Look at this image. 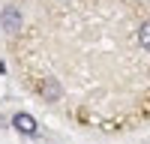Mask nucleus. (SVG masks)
Listing matches in <instances>:
<instances>
[{
	"label": "nucleus",
	"mask_w": 150,
	"mask_h": 144,
	"mask_svg": "<svg viewBox=\"0 0 150 144\" xmlns=\"http://www.w3.org/2000/svg\"><path fill=\"white\" fill-rule=\"evenodd\" d=\"M0 21H3V30H6V33H18V30H21V21H24V18H21V9H18V6H6L3 15H0Z\"/></svg>",
	"instance_id": "nucleus-1"
},
{
	"label": "nucleus",
	"mask_w": 150,
	"mask_h": 144,
	"mask_svg": "<svg viewBox=\"0 0 150 144\" xmlns=\"http://www.w3.org/2000/svg\"><path fill=\"white\" fill-rule=\"evenodd\" d=\"M15 129L18 132H24V135H36V120L30 117V114H15Z\"/></svg>",
	"instance_id": "nucleus-2"
},
{
	"label": "nucleus",
	"mask_w": 150,
	"mask_h": 144,
	"mask_svg": "<svg viewBox=\"0 0 150 144\" xmlns=\"http://www.w3.org/2000/svg\"><path fill=\"white\" fill-rule=\"evenodd\" d=\"M138 42H141V48H147V51H150V21L141 24V30H138Z\"/></svg>",
	"instance_id": "nucleus-3"
}]
</instances>
